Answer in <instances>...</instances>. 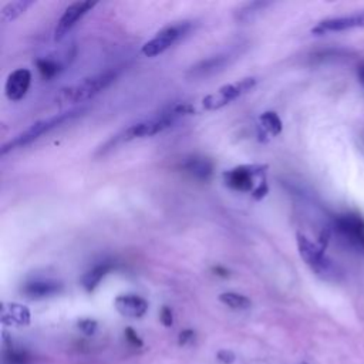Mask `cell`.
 Segmentation results:
<instances>
[{"label":"cell","instance_id":"cell-15","mask_svg":"<svg viewBox=\"0 0 364 364\" xmlns=\"http://www.w3.org/2000/svg\"><path fill=\"white\" fill-rule=\"evenodd\" d=\"M182 168L189 172L192 176L198 178V179H209L213 171L212 162L208 161L206 158H200V156H191L188 158L183 164Z\"/></svg>","mask_w":364,"mask_h":364},{"label":"cell","instance_id":"cell-27","mask_svg":"<svg viewBox=\"0 0 364 364\" xmlns=\"http://www.w3.org/2000/svg\"><path fill=\"white\" fill-rule=\"evenodd\" d=\"M267 191H269V188H267V183H266V181L264 179H262V182L255 188V191L252 192V196L255 198V199H262V198H264L266 196V193H267Z\"/></svg>","mask_w":364,"mask_h":364},{"label":"cell","instance_id":"cell-24","mask_svg":"<svg viewBox=\"0 0 364 364\" xmlns=\"http://www.w3.org/2000/svg\"><path fill=\"white\" fill-rule=\"evenodd\" d=\"M159 320L165 327H171L173 324V314L168 306H164L159 313Z\"/></svg>","mask_w":364,"mask_h":364},{"label":"cell","instance_id":"cell-20","mask_svg":"<svg viewBox=\"0 0 364 364\" xmlns=\"http://www.w3.org/2000/svg\"><path fill=\"white\" fill-rule=\"evenodd\" d=\"M260 125L262 128L272 136L279 135L282 132V119L279 118V115L274 111H266L260 115Z\"/></svg>","mask_w":364,"mask_h":364},{"label":"cell","instance_id":"cell-6","mask_svg":"<svg viewBox=\"0 0 364 364\" xmlns=\"http://www.w3.org/2000/svg\"><path fill=\"white\" fill-rule=\"evenodd\" d=\"M267 165H239L222 173L223 182L233 191L237 192H253L255 191V178L263 176L266 173Z\"/></svg>","mask_w":364,"mask_h":364},{"label":"cell","instance_id":"cell-19","mask_svg":"<svg viewBox=\"0 0 364 364\" xmlns=\"http://www.w3.org/2000/svg\"><path fill=\"white\" fill-rule=\"evenodd\" d=\"M226 63V57L223 55H218V57H212V58H208L202 63H199L198 65L192 67L191 73L193 77H203L209 73H215L218 68L223 67Z\"/></svg>","mask_w":364,"mask_h":364},{"label":"cell","instance_id":"cell-21","mask_svg":"<svg viewBox=\"0 0 364 364\" xmlns=\"http://www.w3.org/2000/svg\"><path fill=\"white\" fill-rule=\"evenodd\" d=\"M36 67H37L40 75L44 80H50L61 71V64L58 61L53 60V58H48V57H43V58L36 60Z\"/></svg>","mask_w":364,"mask_h":364},{"label":"cell","instance_id":"cell-13","mask_svg":"<svg viewBox=\"0 0 364 364\" xmlns=\"http://www.w3.org/2000/svg\"><path fill=\"white\" fill-rule=\"evenodd\" d=\"M63 284L55 280H33L23 286V293L30 299H44L60 293Z\"/></svg>","mask_w":364,"mask_h":364},{"label":"cell","instance_id":"cell-28","mask_svg":"<svg viewBox=\"0 0 364 364\" xmlns=\"http://www.w3.org/2000/svg\"><path fill=\"white\" fill-rule=\"evenodd\" d=\"M193 338H195V333H193V330L186 328V330L181 331L179 338H178V343H179L181 346H186V344H189Z\"/></svg>","mask_w":364,"mask_h":364},{"label":"cell","instance_id":"cell-11","mask_svg":"<svg viewBox=\"0 0 364 364\" xmlns=\"http://www.w3.org/2000/svg\"><path fill=\"white\" fill-rule=\"evenodd\" d=\"M31 84V73L27 68H17L9 74L4 92L10 101H20L28 91Z\"/></svg>","mask_w":364,"mask_h":364},{"label":"cell","instance_id":"cell-5","mask_svg":"<svg viewBox=\"0 0 364 364\" xmlns=\"http://www.w3.org/2000/svg\"><path fill=\"white\" fill-rule=\"evenodd\" d=\"M189 30H191L189 21H178V23L169 24L162 30H159L151 40H148L142 46L141 51L146 57H156L164 51H166L178 40H181Z\"/></svg>","mask_w":364,"mask_h":364},{"label":"cell","instance_id":"cell-26","mask_svg":"<svg viewBox=\"0 0 364 364\" xmlns=\"http://www.w3.org/2000/svg\"><path fill=\"white\" fill-rule=\"evenodd\" d=\"M216 358L223 364H232L236 360V355L230 350H219L216 353Z\"/></svg>","mask_w":364,"mask_h":364},{"label":"cell","instance_id":"cell-17","mask_svg":"<svg viewBox=\"0 0 364 364\" xmlns=\"http://www.w3.org/2000/svg\"><path fill=\"white\" fill-rule=\"evenodd\" d=\"M34 1L31 0H17V1H10L7 4H4L1 7V11H0V18L3 23H7V21H13L16 20L18 16H21Z\"/></svg>","mask_w":364,"mask_h":364},{"label":"cell","instance_id":"cell-7","mask_svg":"<svg viewBox=\"0 0 364 364\" xmlns=\"http://www.w3.org/2000/svg\"><path fill=\"white\" fill-rule=\"evenodd\" d=\"M178 117L172 112L171 108H168L166 111H164L161 115L141 121L138 124L131 125L129 128L125 129V132L122 134V139L124 141H131L135 138H144V136H152L155 134H159L161 131L166 129L168 127H171L175 119Z\"/></svg>","mask_w":364,"mask_h":364},{"label":"cell","instance_id":"cell-16","mask_svg":"<svg viewBox=\"0 0 364 364\" xmlns=\"http://www.w3.org/2000/svg\"><path fill=\"white\" fill-rule=\"evenodd\" d=\"M112 263L111 262H102L95 264L91 270H88L84 276H82V287L87 291H92L95 290V287L100 284V282L112 270Z\"/></svg>","mask_w":364,"mask_h":364},{"label":"cell","instance_id":"cell-12","mask_svg":"<svg viewBox=\"0 0 364 364\" xmlns=\"http://www.w3.org/2000/svg\"><path fill=\"white\" fill-rule=\"evenodd\" d=\"M114 304L118 313L131 318H139L148 310V301L136 294H119Z\"/></svg>","mask_w":364,"mask_h":364},{"label":"cell","instance_id":"cell-14","mask_svg":"<svg viewBox=\"0 0 364 364\" xmlns=\"http://www.w3.org/2000/svg\"><path fill=\"white\" fill-rule=\"evenodd\" d=\"M1 321L7 326H27L30 323V310L18 303L3 304Z\"/></svg>","mask_w":364,"mask_h":364},{"label":"cell","instance_id":"cell-25","mask_svg":"<svg viewBox=\"0 0 364 364\" xmlns=\"http://www.w3.org/2000/svg\"><path fill=\"white\" fill-rule=\"evenodd\" d=\"M125 338L134 347H142V344H144L142 340L139 338V336L136 334V331L134 328H131V327L125 328Z\"/></svg>","mask_w":364,"mask_h":364},{"label":"cell","instance_id":"cell-22","mask_svg":"<svg viewBox=\"0 0 364 364\" xmlns=\"http://www.w3.org/2000/svg\"><path fill=\"white\" fill-rule=\"evenodd\" d=\"M6 361L9 364H27L30 363V354L23 348H10L6 353Z\"/></svg>","mask_w":364,"mask_h":364},{"label":"cell","instance_id":"cell-18","mask_svg":"<svg viewBox=\"0 0 364 364\" xmlns=\"http://www.w3.org/2000/svg\"><path fill=\"white\" fill-rule=\"evenodd\" d=\"M219 300L233 309V310H246L252 306V301L249 297H246L245 294H240V293H235V291H225V293H220L219 294Z\"/></svg>","mask_w":364,"mask_h":364},{"label":"cell","instance_id":"cell-9","mask_svg":"<svg viewBox=\"0 0 364 364\" xmlns=\"http://www.w3.org/2000/svg\"><path fill=\"white\" fill-rule=\"evenodd\" d=\"M97 3L95 1H74L71 3L64 13L61 14L57 26L54 28V40H61L75 24L80 18H82Z\"/></svg>","mask_w":364,"mask_h":364},{"label":"cell","instance_id":"cell-32","mask_svg":"<svg viewBox=\"0 0 364 364\" xmlns=\"http://www.w3.org/2000/svg\"><path fill=\"white\" fill-rule=\"evenodd\" d=\"M303 364H307V363H303Z\"/></svg>","mask_w":364,"mask_h":364},{"label":"cell","instance_id":"cell-29","mask_svg":"<svg viewBox=\"0 0 364 364\" xmlns=\"http://www.w3.org/2000/svg\"><path fill=\"white\" fill-rule=\"evenodd\" d=\"M213 272H216V274H219V276H223V277H226V276L229 274V272H228L226 269L220 267V266H216V267H213Z\"/></svg>","mask_w":364,"mask_h":364},{"label":"cell","instance_id":"cell-10","mask_svg":"<svg viewBox=\"0 0 364 364\" xmlns=\"http://www.w3.org/2000/svg\"><path fill=\"white\" fill-rule=\"evenodd\" d=\"M357 27H364V11L357 13V14L321 20L311 30V33L313 34H326L330 31H346V30L357 28Z\"/></svg>","mask_w":364,"mask_h":364},{"label":"cell","instance_id":"cell-8","mask_svg":"<svg viewBox=\"0 0 364 364\" xmlns=\"http://www.w3.org/2000/svg\"><path fill=\"white\" fill-rule=\"evenodd\" d=\"M334 228L346 242L361 249V243L364 240V219L361 216L353 213L341 215L336 219Z\"/></svg>","mask_w":364,"mask_h":364},{"label":"cell","instance_id":"cell-30","mask_svg":"<svg viewBox=\"0 0 364 364\" xmlns=\"http://www.w3.org/2000/svg\"><path fill=\"white\" fill-rule=\"evenodd\" d=\"M358 80H360V82L364 85V64H361L360 67H358Z\"/></svg>","mask_w":364,"mask_h":364},{"label":"cell","instance_id":"cell-31","mask_svg":"<svg viewBox=\"0 0 364 364\" xmlns=\"http://www.w3.org/2000/svg\"><path fill=\"white\" fill-rule=\"evenodd\" d=\"M361 249H363V252H364V240H363V243H361Z\"/></svg>","mask_w":364,"mask_h":364},{"label":"cell","instance_id":"cell-23","mask_svg":"<svg viewBox=\"0 0 364 364\" xmlns=\"http://www.w3.org/2000/svg\"><path fill=\"white\" fill-rule=\"evenodd\" d=\"M97 321L92 318H81L78 321V328L85 334V336H92L97 331Z\"/></svg>","mask_w":364,"mask_h":364},{"label":"cell","instance_id":"cell-4","mask_svg":"<svg viewBox=\"0 0 364 364\" xmlns=\"http://www.w3.org/2000/svg\"><path fill=\"white\" fill-rule=\"evenodd\" d=\"M256 82H257V78L246 77V78H242L239 81L225 84L219 90H216L215 92L206 95L202 100V105L208 111L219 109V108L228 105L229 102L235 101L236 98L242 97L243 94L249 92L256 85Z\"/></svg>","mask_w":364,"mask_h":364},{"label":"cell","instance_id":"cell-2","mask_svg":"<svg viewBox=\"0 0 364 364\" xmlns=\"http://www.w3.org/2000/svg\"><path fill=\"white\" fill-rule=\"evenodd\" d=\"M78 114H80V111L73 109V111L61 112V114H57V115H53V117H48V118H46V119H40V121L34 122V124L30 125L27 129H24V131L20 132L18 135H16L11 141L6 142V144L1 146V155H6V154L10 152V151H14V149H18V148H23V146L31 144L33 141L38 139L41 135L50 132L51 129L60 127L61 124H64V122H67V121H71V119L75 118Z\"/></svg>","mask_w":364,"mask_h":364},{"label":"cell","instance_id":"cell-3","mask_svg":"<svg viewBox=\"0 0 364 364\" xmlns=\"http://www.w3.org/2000/svg\"><path fill=\"white\" fill-rule=\"evenodd\" d=\"M297 249L300 253V257L304 260V263L320 277L330 280L336 279L338 274L337 266L333 263L330 257L326 256L324 249L320 243L311 242L307 236L297 233Z\"/></svg>","mask_w":364,"mask_h":364},{"label":"cell","instance_id":"cell-1","mask_svg":"<svg viewBox=\"0 0 364 364\" xmlns=\"http://www.w3.org/2000/svg\"><path fill=\"white\" fill-rule=\"evenodd\" d=\"M115 78H117L115 71H104V73L87 77L81 82L61 88L55 97V102L60 105H64V104H75V102H82L85 100H90L94 95L104 91L109 84H112Z\"/></svg>","mask_w":364,"mask_h":364}]
</instances>
